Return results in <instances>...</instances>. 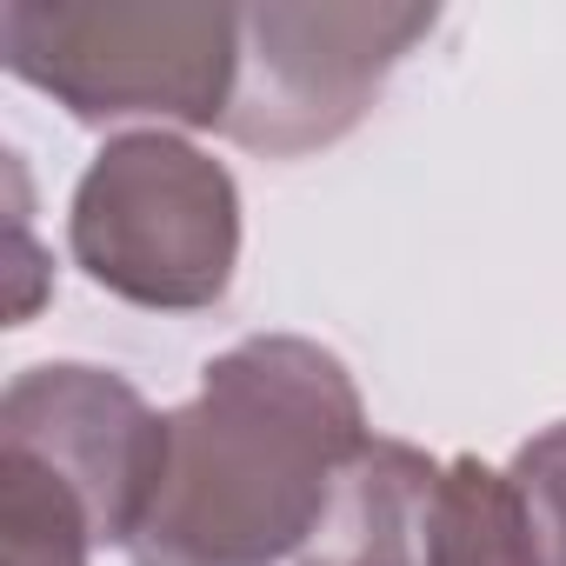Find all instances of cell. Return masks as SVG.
<instances>
[{
    "label": "cell",
    "instance_id": "4",
    "mask_svg": "<svg viewBox=\"0 0 566 566\" xmlns=\"http://www.w3.org/2000/svg\"><path fill=\"white\" fill-rule=\"evenodd\" d=\"M433 28V8H240V81L220 134L266 160L334 147Z\"/></svg>",
    "mask_w": 566,
    "mask_h": 566
},
{
    "label": "cell",
    "instance_id": "8",
    "mask_svg": "<svg viewBox=\"0 0 566 566\" xmlns=\"http://www.w3.org/2000/svg\"><path fill=\"white\" fill-rule=\"evenodd\" d=\"M94 539L87 500L48 460L0 447V566H87Z\"/></svg>",
    "mask_w": 566,
    "mask_h": 566
},
{
    "label": "cell",
    "instance_id": "5",
    "mask_svg": "<svg viewBox=\"0 0 566 566\" xmlns=\"http://www.w3.org/2000/svg\"><path fill=\"white\" fill-rule=\"evenodd\" d=\"M0 447L48 460L94 513V533L127 546L167 467V413L107 367H28L0 400Z\"/></svg>",
    "mask_w": 566,
    "mask_h": 566
},
{
    "label": "cell",
    "instance_id": "3",
    "mask_svg": "<svg viewBox=\"0 0 566 566\" xmlns=\"http://www.w3.org/2000/svg\"><path fill=\"white\" fill-rule=\"evenodd\" d=\"M74 260L107 294L160 314L213 307L240 260L233 174L167 127L120 134L94 154L67 213Z\"/></svg>",
    "mask_w": 566,
    "mask_h": 566
},
{
    "label": "cell",
    "instance_id": "7",
    "mask_svg": "<svg viewBox=\"0 0 566 566\" xmlns=\"http://www.w3.org/2000/svg\"><path fill=\"white\" fill-rule=\"evenodd\" d=\"M420 566H546L513 473H493L473 453L440 460Z\"/></svg>",
    "mask_w": 566,
    "mask_h": 566
},
{
    "label": "cell",
    "instance_id": "1",
    "mask_svg": "<svg viewBox=\"0 0 566 566\" xmlns=\"http://www.w3.org/2000/svg\"><path fill=\"white\" fill-rule=\"evenodd\" d=\"M367 440V407L340 354L301 334H253L200 374L187 407L167 413V467L127 559L287 566L307 553Z\"/></svg>",
    "mask_w": 566,
    "mask_h": 566
},
{
    "label": "cell",
    "instance_id": "6",
    "mask_svg": "<svg viewBox=\"0 0 566 566\" xmlns=\"http://www.w3.org/2000/svg\"><path fill=\"white\" fill-rule=\"evenodd\" d=\"M440 460L407 440H367L294 566H420Z\"/></svg>",
    "mask_w": 566,
    "mask_h": 566
},
{
    "label": "cell",
    "instance_id": "2",
    "mask_svg": "<svg viewBox=\"0 0 566 566\" xmlns=\"http://www.w3.org/2000/svg\"><path fill=\"white\" fill-rule=\"evenodd\" d=\"M0 61L54 94L74 120H174L227 127L240 81V8L187 0H107V8H0Z\"/></svg>",
    "mask_w": 566,
    "mask_h": 566
},
{
    "label": "cell",
    "instance_id": "9",
    "mask_svg": "<svg viewBox=\"0 0 566 566\" xmlns=\"http://www.w3.org/2000/svg\"><path fill=\"white\" fill-rule=\"evenodd\" d=\"M513 486L533 513V533H539V559L546 566H566V420L546 427L539 440H526L513 453Z\"/></svg>",
    "mask_w": 566,
    "mask_h": 566
}]
</instances>
